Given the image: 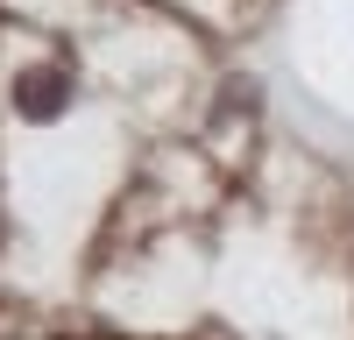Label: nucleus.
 <instances>
[{
  "instance_id": "f257e3e1",
  "label": "nucleus",
  "mask_w": 354,
  "mask_h": 340,
  "mask_svg": "<svg viewBox=\"0 0 354 340\" xmlns=\"http://www.w3.org/2000/svg\"><path fill=\"white\" fill-rule=\"evenodd\" d=\"M64 100H71V78L57 64H36V71L15 78V113H21V121H57Z\"/></svg>"
}]
</instances>
